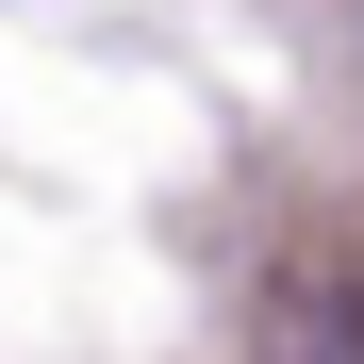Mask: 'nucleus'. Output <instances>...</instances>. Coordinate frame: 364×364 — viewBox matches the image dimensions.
<instances>
[{
	"mask_svg": "<svg viewBox=\"0 0 364 364\" xmlns=\"http://www.w3.org/2000/svg\"><path fill=\"white\" fill-rule=\"evenodd\" d=\"M249 364H364V265H282L249 298Z\"/></svg>",
	"mask_w": 364,
	"mask_h": 364,
	"instance_id": "obj_1",
	"label": "nucleus"
}]
</instances>
